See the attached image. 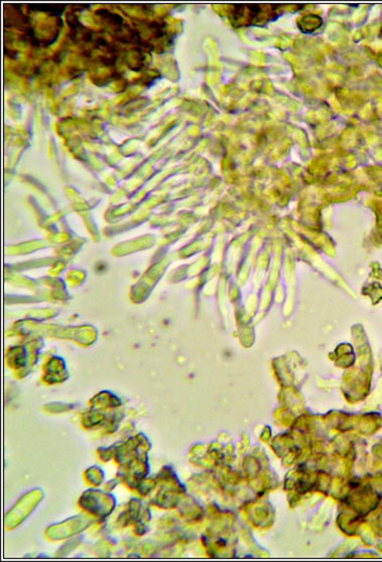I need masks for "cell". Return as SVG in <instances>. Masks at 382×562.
Wrapping results in <instances>:
<instances>
[{"mask_svg":"<svg viewBox=\"0 0 382 562\" xmlns=\"http://www.w3.org/2000/svg\"><path fill=\"white\" fill-rule=\"evenodd\" d=\"M286 4H234L230 7L229 20L234 28L260 27L279 18Z\"/></svg>","mask_w":382,"mask_h":562,"instance_id":"1","label":"cell"},{"mask_svg":"<svg viewBox=\"0 0 382 562\" xmlns=\"http://www.w3.org/2000/svg\"><path fill=\"white\" fill-rule=\"evenodd\" d=\"M322 18L320 16H315V14H312V16H303V18H301L300 23H299V28L303 33H310V25H314L316 30H318V28L322 27Z\"/></svg>","mask_w":382,"mask_h":562,"instance_id":"2","label":"cell"}]
</instances>
